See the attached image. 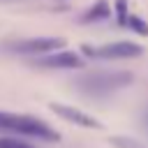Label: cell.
I'll return each mask as SVG.
<instances>
[{
	"label": "cell",
	"mask_w": 148,
	"mask_h": 148,
	"mask_svg": "<svg viewBox=\"0 0 148 148\" xmlns=\"http://www.w3.org/2000/svg\"><path fill=\"white\" fill-rule=\"evenodd\" d=\"M134 81L132 72H118V69H109V72H90L83 74L74 81V86L86 95V97H104L111 95L125 86H130Z\"/></svg>",
	"instance_id": "obj_1"
},
{
	"label": "cell",
	"mask_w": 148,
	"mask_h": 148,
	"mask_svg": "<svg viewBox=\"0 0 148 148\" xmlns=\"http://www.w3.org/2000/svg\"><path fill=\"white\" fill-rule=\"evenodd\" d=\"M0 132H5L7 136H32V139H44V141L60 139V134L44 120L32 118V116L9 113V111H0Z\"/></svg>",
	"instance_id": "obj_2"
},
{
	"label": "cell",
	"mask_w": 148,
	"mask_h": 148,
	"mask_svg": "<svg viewBox=\"0 0 148 148\" xmlns=\"http://www.w3.org/2000/svg\"><path fill=\"white\" fill-rule=\"evenodd\" d=\"M83 53H88L90 58H99V60H132L143 53V46L134 42H113L104 46H83Z\"/></svg>",
	"instance_id": "obj_3"
},
{
	"label": "cell",
	"mask_w": 148,
	"mask_h": 148,
	"mask_svg": "<svg viewBox=\"0 0 148 148\" xmlns=\"http://www.w3.org/2000/svg\"><path fill=\"white\" fill-rule=\"evenodd\" d=\"M62 44L65 42L60 37H28L18 42H7L5 49L12 53H23V56H46V53L60 51Z\"/></svg>",
	"instance_id": "obj_4"
},
{
	"label": "cell",
	"mask_w": 148,
	"mask_h": 148,
	"mask_svg": "<svg viewBox=\"0 0 148 148\" xmlns=\"http://www.w3.org/2000/svg\"><path fill=\"white\" fill-rule=\"evenodd\" d=\"M37 65L39 67H51V69H76L83 65V58L74 51H53V53H46V56H39L37 58Z\"/></svg>",
	"instance_id": "obj_5"
},
{
	"label": "cell",
	"mask_w": 148,
	"mask_h": 148,
	"mask_svg": "<svg viewBox=\"0 0 148 148\" xmlns=\"http://www.w3.org/2000/svg\"><path fill=\"white\" fill-rule=\"evenodd\" d=\"M51 111H53L56 116L65 118L67 123H74V125H79V127H92V130H99V127H102V123H99V120H95V118H92V116H88L86 111H79V109L69 106V104L51 102Z\"/></svg>",
	"instance_id": "obj_6"
},
{
	"label": "cell",
	"mask_w": 148,
	"mask_h": 148,
	"mask_svg": "<svg viewBox=\"0 0 148 148\" xmlns=\"http://www.w3.org/2000/svg\"><path fill=\"white\" fill-rule=\"evenodd\" d=\"M111 16V7L106 0H97L83 16H81V23H97V21H104Z\"/></svg>",
	"instance_id": "obj_7"
},
{
	"label": "cell",
	"mask_w": 148,
	"mask_h": 148,
	"mask_svg": "<svg viewBox=\"0 0 148 148\" xmlns=\"http://www.w3.org/2000/svg\"><path fill=\"white\" fill-rule=\"evenodd\" d=\"M111 143L116 148H146L143 143H139V141H134L130 136H111Z\"/></svg>",
	"instance_id": "obj_8"
},
{
	"label": "cell",
	"mask_w": 148,
	"mask_h": 148,
	"mask_svg": "<svg viewBox=\"0 0 148 148\" xmlns=\"http://www.w3.org/2000/svg\"><path fill=\"white\" fill-rule=\"evenodd\" d=\"M0 148H35V146H30L16 136H0Z\"/></svg>",
	"instance_id": "obj_9"
},
{
	"label": "cell",
	"mask_w": 148,
	"mask_h": 148,
	"mask_svg": "<svg viewBox=\"0 0 148 148\" xmlns=\"http://www.w3.org/2000/svg\"><path fill=\"white\" fill-rule=\"evenodd\" d=\"M127 25H130L134 32H139V35H148V23H146L141 16H130V18H127Z\"/></svg>",
	"instance_id": "obj_10"
},
{
	"label": "cell",
	"mask_w": 148,
	"mask_h": 148,
	"mask_svg": "<svg viewBox=\"0 0 148 148\" xmlns=\"http://www.w3.org/2000/svg\"><path fill=\"white\" fill-rule=\"evenodd\" d=\"M116 14H118V23L120 25H127V0H116Z\"/></svg>",
	"instance_id": "obj_11"
},
{
	"label": "cell",
	"mask_w": 148,
	"mask_h": 148,
	"mask_svg": "<svg viewBox=\"0 0 148 148\" xmlns=\"http://www.w3.org/2000/svg\"><path fill=\"white\" fill-rule=\"evenodd\" d=\"M143 123H146V127H148V111H146V116H143Z\"/></svg>",
	"instance_id": "obj_12"
}]
</instances>
